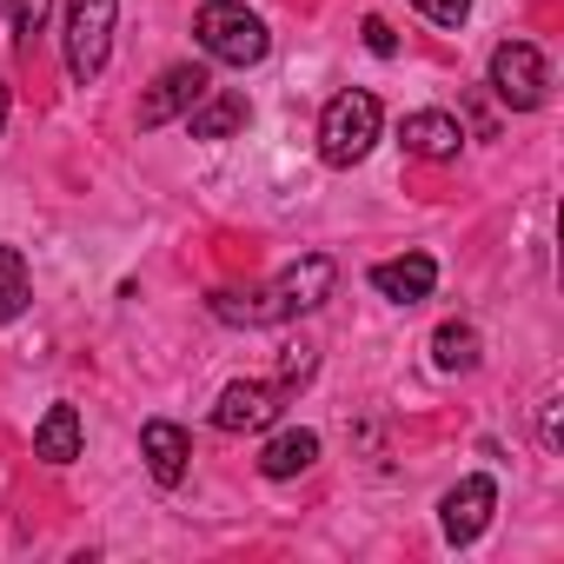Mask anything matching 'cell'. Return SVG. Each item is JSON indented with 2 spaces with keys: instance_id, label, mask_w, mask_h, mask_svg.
<instances>
[{
  "instance_id": "3",
  "label": "cell",
  "mask_w": 564,
  "mask_h": 564,
  "mask_svg": "<svg viewBox=\"0 0 564 564\" xmlns=\"http://www.w3.org/2000/svg\"><path fill=\"white\" fill-rule=\"evenodd\" d=\"M193 41H199V54L219 61V67H259V61L272 54L265 21H259L252 8H239V0H206L199 21H193Z\"/></svg>"
},
{
  "instance_id": "7",
  "label": "cell",
  "mask_w": 564,
  "mask_h": 564,
  "mask_svg": "<svg viewBox=\"0 0 564 564\" xmlns=\"http://www.w3.org/2000/svg\"><path fill=\"white\" fill-rule=\"evenodd\" d=\"M491 511H498V485H491L485 471L458 478V485L438 498V531H445V544H478L485 524H491Z\"/></svg>"
},
{
  "instance_id": "1",
  "label": "cell",
  "mask_w": 564,
  "mask_h": 564,
  "mask_svg": "<svg viewBox=\"0 0 564 564\" xmlns=\"http://www.w3.org/2000/svg\"><path fill=\"white\" fill-rule=\"evenodd\" d=\"M333 293H339V265L326 252H306L286 272H272L265 286H252V293H213L206 306H213L219 326H286V319L319 313Z\"/></svg>"
},
{
  "instance_id": "12",
  "label": "cell",
  "mask_w": 564,
  "mask_h": 564,
  "mask_svg": "<svg viewBox=\"0 0 564 564\" xmlns=\"http://www.w3.org/2000/svg\"><path fill=\"white\" fill-rule=\"evenodd\" d=\"M313 465H319V432H306V425L272 432L265 452H259V478H272V485H286V478H300V471H313Z\"/></svg>"
},
{
  "instance_id": "2",
  "label": "cell",
  "mask_w": 564,
  "mask_h": 564,
  "mask_svg": "<svg viewBox=\"0 0 564 564\" xmlns=\"http://www.w3.org/2000/svg\"><path fill=\"white\" fill-rule=\"evenodd\" d=\"M379 127H386L379 94H366V87L333 94L326 113H319V160H326V166H359V160L379 147Z\"/></svg>"
},
{
  "instance_id": "11",
  "label": "cell",
  "mask_w": 564,
  "mask_h": 564,
  "mask_svg": "<svg viewBox=\"0 0 564 564\" xmlns=\"http://www.w3.org/2000/svg\"><path fill=\"white\" fill-rule=\"evenodd\" d=\"M399 147H405L412 160H458L465 127H458V113L425 107V113H405V120H399Z\"/></svg>"
},
{
  "instance_id": "13",
  "label": "cell",
  "mask_w": 564,
  "mask_h": 564,
  "mask_svg": "<svg viewBox=\"0 0 564 564\" xmlns=\"http://www.w3.org/2000/svg\"><path fill=\"white\" fill-rule=\"evenodd\" d=\"M80 445H87L80 412H74V405H47V419L34 425V458L61 471V465H74V458H80Z\"/></svg>"
},
{
  "instance_id": "10",
  "label": "cell",
  "mask_w": 564,
  "mask_h": 564,
  "mask_svg": "<svg viewBox=\"0 0 564 564\" xmlns=\"http://www.w3.org/2000/svg\"><path fill=\"white\" fill-rule=\"evenodd\" d=\"M432 286H438V259L432 252H405V259L372 265V293L392 300V306H419V300H432Z\"/></svg>"
},
{
  "instance_id": "20",
  "label": "cell",
  "mask_w": 564,
  "mask_h": 564,
  "mask_svg": "<svg viewBox=\"0 0 564 564\" xmlns=\"http://www.w3.org/2000/svg\"><path fill=\"white\" fill-rule=\"evenodd\" d=\"M359 34H366V47H372L379 61H392V54H399V34H392L379 14H366V28H359Z\"/></svg>"
},
{
  "instance_id": "4",
  "label": "cell",
  "mask_w": 564,
  "mask_h": 564,
  "mask_svg": "<svg viewBox=\"0 0 564 564\" xmlns=\"http://www.w3.org/2000/svg\"><path fill=\"white\" fill-rule=\"evenodd\" d=\"M113 21H120V0H67L61 8V41H67V74L87 87L100 80L107 54H113Z\"/></svg>"
},
{
  "instance_id": "14",
  "label": "cell",
  "mask_w": 564,
  "mask_h": 564,
  "mask_svg": "<svg viewBox=\"0 0 564 564\" xmlns=\"http://www.w3.org/2000/svg\"><path fill=\"white\" fill-rule=\"evenodd\" d=\"M246 120H252V107H246V94H232V87H213V94L186 113L193 140H232V133H246Z\"/></svg>"
},
{
  "instance_id": "9",
  "label": "cell",
  "mask_w": 564,
  "mask_h": 564,
  "mask_svg": "<svg viewBox=\"0 0 564 564\" xmlns=\"http://www.w3.org/2000/svg\"><path fill=\"white\" fill-rule=\"evenodd\" d=\"M140 458H147V471H153V485H186V471H193V438H186V425H173V419H147L140 425Z\"/></svg>"
},
{
  "instance_id": "16",
  "label": "cell",
  "mask_w": 564,
  "mask_h": 564,
  "mask_svg": "<svg viewBox=\"0 0 564 564\" xmlns=\"http://www.w3.org/2000/svg\"><path fill=\"white\" fill-rule=\"evenodd\" d=\"M28 300H34V279H28L21 246H0V326L21 319V313H28Z\"/></svg>"
},
{
  "instance_id": "6",
  "label": "cell",
  "mask_w": 564,
  "mask_h": 564,
  "mask_svg": "<svg viewBox=\"0 0 564 564\" xmlns=\"http://www.w3.org/2000/svg\"><path fill=\"white\" fill-rule=\"evenodd\" d=\"M279 412H286V392H279V386H265V379H232V386L213 399V432H226V438L272 432Z\"/></svg>"
},
{
  "instance_id": "8",
  "label": "cell",
  "mask_w": 564,
  "mask_h": 564,
  "mask_svg": "<svg viewBox=\"0 0 564 564\" xmlns=\"http://www.w3.org/2000/svg\"><path fill=\"white\" fill-rule=\"evenodd\" d=\"M206 94H213L206 67H193V61L166 67V74L147 87V100H140V133H153V127H166V120H186V113H193Z\"/></svg>"
},
{
  "instance_id": "15",
  "label": "cell",
  "mask_w": 564,
  "mask_h": 564,
  "mask_svg": "<svg viewBox=\"0 0 564 564\" xmlns=\"http://www.w3.org/2000/svg\"><path fill=\"white\" fill-rule=\"evenodd\" d=\"M478 359H485V346H478V326H465V319H445V326L432 333V366H438V372H478Z\"/></svg>"
},
{
  "instance_id": "21",
  "label": "cell",
  "mask_w": 564,
  "mask_h": 564,
  "mask_svg": "<svg viewBox=\"0 0 564 564\" xmlns=\"http://www.w3.org/2000/svg\"><path fill=\"white\" fill-rule=\"evenodd\" d=\"M538 425H544V452H557V438H564V432H557V399L538 405Z\"/></svg>"
},
{
  "instance_id": "19",
  "label": "cell",
  "mask_w": 564,
  "mask_h": 564,
  "mask_svg": "<svg viewBox=\"0 0 564 564\" xmlns=\"http://www.w3.org/2000/svg\"><path fill=\"white\" fill-rule=\"evenodd\" d=\"M412 8H419L432 28H465V21H471V0H412Z\"/></svg>"
},
{
  "instance_id": "17",
  "label": "cell",
  "mask_w": 564,
  "mask_h": 564,
  "mask_svg": "<svg viewBox=\"0 0 564 564\" xmlns=\"http://www.w3.org/2000/svg\"><path fill=\"white\" fill-rule=\"evenodd\" d=\"M8 21H14L21 54H34V34L47 28V0H8Z\"/></svg>"
},
{
  "instance_id": "5",
  "label": "cell",
  "mask_w": 564,
  "mask_h": 564,
  "mask_svg": "<svg viewBox=\"0 0 564 564\" xmlns=\"http://www.w3.org/2000/svg\"><path fill=\"white\" fill-rule=\"evenodd\" d=\"M485 87L511 107V113H538L551 100V61L531 47V41H498L491 47V67H485Z\"/></svg>"
},
{
  "instance_id": "22",
  "label": "cell",
  "mask_w": 564,
  "mask_h": 564,
  "mask_svg": "<svg viewBox=\"0 0 564 564\" xmlns=\"http://www.w3.org/2000/svg\"><path fill=\"white\" fill-rule=\"evenodd\" d=\"M0 127H8V74H0Z\"/></svg>"
},
{
  "instance_id": "18",
  "label": "cell",
  "mask_w": 564,
  "mask_h": 564,
  "mask_svg": "<svg viewBox=\"0 0 564 564\" xmlns=\"http://www.w3.org/2000/svg\"><path fill=\"white\" fill-rule=\"evenodd\" d=\"M313 366H319V359H313V346H286V352H279V392L293 399V392L313 379Z\"/></svg>"
}]
</instances>
